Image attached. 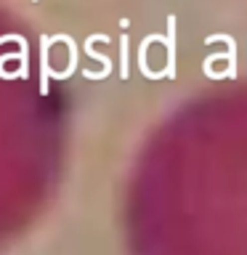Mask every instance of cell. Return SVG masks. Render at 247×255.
<instances>
[{
  "mask_svg": "<svg viewBox=\"0 0 247 255\" xmlns=\"http://www.w3.org/2000/svg\"><path fill=\"white\" fill-rule=\"evenodd\" d=\"M32 3H37V0H32Z\"/></svg>",
  "mask_w": 247,
  "mask_h": 255,
  "instance_id": "277c9868",
  "label": "cell"
},
{
  "mask_svg": "<svg viewBox=\"0 0 247 255\" xmlns=\"http://www.w3.org/2000/svg\"><path fill=\"white\" fill-rule=\"evenodd\" d=\"M167 77H175V16L167 19Z\"/></svg>",
  "mask_w": 247,
  "mask_h": 255,
  "instance_id": "6da1fadb",
  "label": "cell"
},
{
  "mask_svg": "<svg viewBox=\"0 0 247 255\" xmlns=\"http://www.w3.org/2000/svg\"><path fill=\"white\" fill-rule=\"evenodd\" d=\"M48 43H51V40H48V37H43V67H40V69H43V80H40V93H48Z\"/></svg>",
  "mask_w": 247,
  "mask_h": 255,
  "instance_id": "7a4b0ae2",
  "label": "cell"
},
{
  "mask_svg": "<svg viewBox=\"0 0 247 255\" xmlns=\"http://www.w3.org/2000/svg\"><path fill=\"white\" fill-rule=\"evenodd\" d=\"M120 48H123V51H120V61H123V77H127L130 72H127V37H125V35H123V40H120Z\"/></svg>",
  "mask_w": 247,
  "mask_h": 255,
  "instance_id": "3957f363",
  "label": "cell"
}]
</instances>
